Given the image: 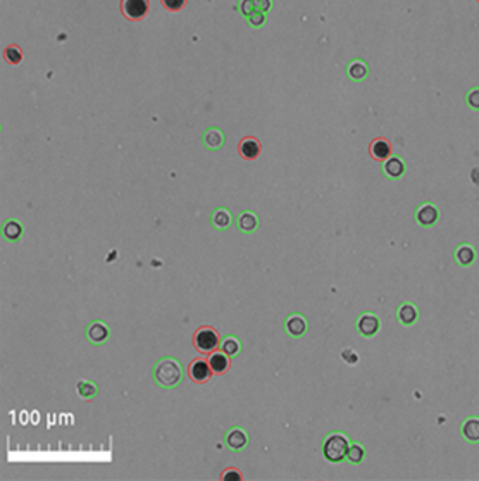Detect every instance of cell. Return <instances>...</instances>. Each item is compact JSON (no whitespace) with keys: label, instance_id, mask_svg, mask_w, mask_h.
Returning <instances> with one entry per match:
<instances>
[{"label":"cell","instance_id":"1","mask_svg":"<svg viewBox=\"0 0 479 481\" xmlns=\"http://www.w3.org/2000/svg\"><path fill=\"white\" fill-rule=\"evenodd\" d=\"M152 378L160 388L174 390L183 381V366L174 357H160L154 364Z\"/></svg>","mask_w":479,"mask_h":481},{"label":"cell","instance_id":"2","mask_svg":"<svg viewBox=\"0 0 479 481\" xmlns=\"http://www.w3.org/2000/svg\"><path fill=\"white\" fill-rule=\"evenodd\" d=\"M350 436L343 431H331L322 442V455L331 464H340L345 461L347 450L350 447Z\"/></svg>","mask_w":479,"mask_h":481},{"label":"cell","instance_id":"3","mask_svg":"<svg viewBox=\"0 0 479 481\" xmlns=\"http://www.w3.org/2000/svg\"><path fill=\"white\" fill-rule=\"evenodd\" d=\"M221 340L222 338H221L219 331L212 326L197 328L195 331H193V337H192L193 348H195L198 353H203V355L217 350L221 345Z\"/></svg>","mask_w":479,"mask_h":481},{"label":"cell","instance_id":"4","mask_svg":"<svg viewBox=\"0 0 479 481\" xmlns=\"http://www.w3.org/2000/svg\"><path fill=\"white\" fill-rule=\"evenodd\" d=\"M212 376H214V371H212L211 366H209L207 355L205 357H195V359L188 364V378L195 385L209 383Z\"/></svg>","mask_w":479,"mask_h":481},{"label":"cell","instance_id":"5","mask_svg":"<svg viewBox=\"0 0 479 481\" xmlns=\"http://www.w3.org/2000/svg\"><path fill=\"white\" fill-rule=\"evenodd\" d=\"M379 328H381V323H379V318L374 312H362L355 319V331L362 338L376 337Z\"/></svg>","mask_w":479,"mask_h":481},{"label":"cell","instance_id":"6","mask_svg":"<svg viewBox=\"0 0 479 481\" xmlns=\"http://www.w3.org/2000/svg\"><path fill=\"white\" fill-rule=\"evenodd\" d=\"M150 9L149 0H121V12L128 21L138 23L147 16Z\"/></svg>","mask_w":479,"mask_h":481},{"label":"cell","instance_id":"7","mask_svg":"<svg viewBox=\"0 0 479 481\" xmlns=\"http://www.w3.org/2000/svg\"><path fill=\"white\" fill-rule=\"evenodd\" d=\"M283 329L288 337L291 338H302L303 334L307 333L309 329V323H307V318L300 312H293L284 319L283 323Z\"/></svg>","mask_w":479,"mask_h":481},{"label":"cell","instance_id":"8","mask_svg":"<svg viewBox=\"0 0 479 481\" xmlns=\"http://www.w3.org/2000/svg\"><path fill=\"white\" fill-rule=\"evenodd\" d=\"M85 334H87V340L92 343V345L100 347L109 340V337H111V329H109V326L103 323V321L95 319L87 326Z\"/></svg>","mask_w":479,"mask_h":481},{"label":"cell","instance_id":"9","mask_svg":"<svg viewBox=\"0 0 479 481\" xmlns=\"http://www.w3.org/2000/svg\"><path fill=\"white\" fill-rule=\"evenodd\" d=\"M224 443H226V447H227L230 450H233V452H241V450H245L246 447H248L250 436H248V433L243 430V428L233 426V428H230V430L226 431V435H224Z\"/></svg>","mask_w":479,"mask_h":481},{"label":"cell","instance_id":"10","mask_svg":"<svg viewBox=\"0 0 479 481\" xmlns=\"http://www.w3.org/2000/svg\"><path fill=\"white\" fill-rule=\"evenodd\" d=\"M415 221L423 228H433L440 219V209L431 202H424L415 209Z\"/></svg>","mask_w":479,"mask_h":481},{"label":"cell","instance_id":"11","mask_svg":"<svg viewBox=\"0 0 479 481\" xmlns=\"http://www.w3.org/2000/svg\"><path fill=\"white\" fill-rule=\"evenodd\" d=\"M383 174L391 181H398L405 174V162L398 155H390L386 160H383Z\"/></svg>","mask_w":479,"mask_h":481},{"label":"cell","instance_id":"12","mask_svg":"<svg viewBox=\"0 0 479 481\" xmlns=\"http://www.w3.org/2000/svg\"><path fill=\"white\" fill-rule=\"evenodd\" d=\"M262 152V145L255 136H243L238 143V154L245 160H255Z\"/></svg>","mask_w":479,"mask_h":481},{"label":"cell","instance_id":"13","mask_svg":"<svg viewBox=\"0 0 479 481\" xmlns=\"http://www.w3.org/2000/svg\"><path fill=\"white\" fill-rule=\"evenodd\" d=\"M207 361H209V366H211V369L214 371V374H226L227 371H230L231 367V357L227 355L226 352H222L221 348H217V350L207 353Z\"/></svg>","mask_w":479,"mask_h":481},{"label":"cell","instance_id":"14","mask_svg":"<svg viewBox=\"0 0 479 481\" xmlns=\"http://www.w3.org/2000/svg\"><path fill=\"white\" fill-rule=\"evenodd\" d=\"M397 319L402 326H414L419 319V309L412 302H402L397 307Z\"/></svg>","mask_w":479,"mask_h":481},{"label":"cell","instance_id":"15","mask_svg":"<svg viewBox=\"0 0 479 481\" xmlns=\"http://www.w3.org/2000/svg\"><path fill=\"white\" fill-rule=\"evenodd\" d=\"M202 141H203V147L214 152V150H221L222 147H224L226 136H224V133H222V130L212 126V128H207L205 131H203Z\"/></svg>","mask_w":479,"mask_h":481},{"label":"cell","instance_id":"16","mask_svg":"<svg viewBox=\"0 0 479 481\" xmlns=\"http://www.w3.org/2000/svg\"><path fill=\"white\" fill-rule=\"evenodd\" d=\"M453 261L461 267H469L476 262V248L471 243H461L453 250Z\"/></svg>","mask_w":479,"mask_h":481},{"label":"cell","instance_id":"17","mask_svg":"<svg viewBox=\"0 0 479 481\" xmlns=\"http://www.w3.org/2000/svg\"><path fill=\"white\" fill-rule=\"evenodd\" d=\"M236 228H238L243 235L255 233L259 228V218L252 211H241L236 218Z\"/></svg>","mask_w":479,"mask_h":481},{"label":"cell","instance_id":"18","mask_svg":"<svg viewBox=\"0 0 479 481\" xmlns=\"http://www.w3.org/2000/svg\"><path fill=\"white\" fill-rule=\"evenodd\" d=\"M391 152H393V147L386 138H374L371 141V145H369V154H371V157L374 160H379V162L386 160L391 155Z\"/></svg>","mask_w":479,"mask_h":481},{"label":"cell","instance_id":"19","mask_svg":"<svg viewBox=\"0 0 479 481\" xmlns=\"http://www.w3.org/2000/svg\"><path fill=\"white\" fill-rule=\"evenodd\" d=\"M461 435L467 443L477 445L479 443V417L477 416H471V417L464 419V423L461 426Z\"/></svg>","mask_w":479,"mask_h":481},{"label":"cell","instance_id":"20","mask_svg":"<svg viewBox=\"0 0 479 481\" xmlns=\"http://www.w3.org/2000/svg\"><path fill=\"white\" fill-rule=\"evenodd\" d=\"M211 224L219 231L230 229L233 226V214L224 207H217L211 212Z\"/></svg>","mask_w":479,"mask_h":481},{"label":"cell","instance_id":"21","mask_svg":"<svg viewBox=\"0 0 479 481\" xmlns=\"http://www.w3.org/2000/svg\"><path fill=\"white\" fill-rule=\"evenodd\" d=\"M369 74V66L366 60L362 59H353L350 60L348 66H347V76L352 79L355 83H360L364 81V79L367 78Z\"/></svg>","mask_w":479,"mask_h":481},{"label":"cell","instance_id":"22","mask_svg":"<svg viewBox=\"0 0 479 481\" xmlns=\"http://www.w3.org/2000/svg\"><path fill=\"white\" fill-rule=\"evenodd\" d=\"M2 235L7 242L11 243H17L19 240L23 238V226L19 221L16 219H7L2 226Z\"/></svg>","mask_w":479,"mask_h":481},{"label":"cell","instance_id":"23","mask_svg":"<svg viewBox=\"0 0 479 481\" xmlns=\"http://www.w3.org/2000/svg\"><path fill=\"white\" fill-rule=\"evenodd\" d=\"M219 348L222 352H226L231 359H235V357H238L240 352H241V342L236 334H226V337L221 340Z\"/></svg>","mask_w":479,"mask_h":481},{"label":"cell","instance_id":"24","mask_svg":"<svg viewBox=\"0 0 479 481\" xmlns=\"http://www.w3.org/2000/svg\"><path fill=\"white\" fill-rule=\"evenodd\" d=\"M364 459H366V449H364L362 443H359V442L350 443L347 455H345V462H348L350 466H359V464H362Z\"/></svg>","mask_w":479,"mask_h":481},{"label":"cell","instance_id":"25","mask_svg":"<svg viewBox=\"0 0 479 481\" xmlns=\"http://www.w3.org/2000/svg\"><path fill=\"white\" fill-rule=\"evenodd\" d=\"M76 390H78V395L83 400H92L98 395V386L93 381H79L76 385Z\"/></svg>","mask_w":479,"mask_h":481},{"label":"cell","instance_id":"26","mask_svg":"<svg viewBox=\"0 0 479 481\" xmlns=\"http://www.w3.org/2000/svg\"><path fill=\"white\" fill-rule=\"evenodd\" d=\"M4 59H6L9 64L17 66L23 60V50L19 49L17 45H7L6 50H4Z\"/></svg>","mask_w":479,"mask_h":481},{"label":"cell","instance_id":"27","mask_svg":"<svg viewBox=\"0 0 479 481\" xmlns=\"http://www.w3.org/2000/svg\"><path fill=\"white\" fill-rule=\"evenodd\" d=\"M466 103H467V107L471 111L479 112V88H472V90L467 92Z\"/></svg>","mask_w":479,"mask_h":481},{"label":"cell","instance_id":"28","mask_svg":"<svg viewBox=\"0 0 479 481\" xmlns=\"http://www.w3.org/2000/svg\"><path fill=\"white\" fill-rule=\"evenodd\" d=\"M238 7H240V12L243 14L245 17H248L250 14H254L255 11H259L257 6H255V0H240Z\"/></svg>","mask_w":479,"mask_h":481},{"label":"cell","instance_id":"29","mask_svg":"<svg viewBox=\"0 0 479 481\" xmlns=\"http://www.w3.org/2000/svg\"><path fill=\"white\" fill-rule=\"evenodd\" d=\"M160 4H162L164 9H168L169 12H179L184 7L186 0H160Z\"/></svg>","mask_w":479,"mask_h":481},{"label":"cell","instance_id":"30","mask_svg":"<svg viewBox=\"0 0 479 481\" xmlns=\"http://www.w3.org/2000/svg\"><path fill=\"white\" fill-rule=\"evenodd\" d=\"M246 21H248V25H250V26H254V28L262 26L264 23H265V12L255 11L254 14H250V16L246 17Z\"/></svg>","mask_w":479,"mask_h":481},{"label":"cell","instance_id":"31","mask_svg":"<svg viewBox=\"0 0 479 481\" xmlns=\"http://www.w3.org/2000/svg\"><path fill=\"white\" fill-rule=\"evenodd\" d=\"M221 479H224V481H240V479H243V476H241V473L236 468H227V469L222 471Z\"/></svg>","mask_w":479,"mask_h":481},{"label":"cell","instance_id":"32","mask_svg":"<svg viewBox=\"0 0 479 481\" xmlns=\"http://www.w3.org/2000/svg\"><path fill=\"white\" fill-rule=\"evenodd\" d=\"M341 357H343V359L347 361L348 364H353V362H357V361H359V355L352 350V348H347V350H343V352H341Z\"/></svg>","mask_w":479,"mask_h":481},{"label":"cell","instance_id":"33","mask_svg":"<svg viewBox=\"0 0 479 481\" xmlns=\"http://www.w3.org/2000/svg\"><path fill=\"white\" fill-rule=\"evenodd\" d=\"M255 6H257V9H259L260 12H265V14H267L269 11H271L273 2H271V0H255Z\"/></svg>","mask_w":479,"mask_h":481},{"label":"cell","instance_id":"34","mask_svg":"<svg viewBox=\"0 0 479 481\" xmlns=\"http://www.w3.org/2000/svg\"><path fill=\"white\" fill-rule=\"evenodd\" d=\"M471 176H472V181L479 186V168H474V169H472Z\"/></svg>","mask_w":479,"mask_h":481},{"label":"cell","instance_id":"35","mask_svg":"<svg viewBox=\"0 0 479 481\" xmlns=\"http://www.w3.org/2000/svg\"><path fill=\"white\" fill-rule=\"evenodd\" d=\"M477 4H479V0H477Z\"/></svg>","mask_w":479,"mask_h":481}]
</instances>
